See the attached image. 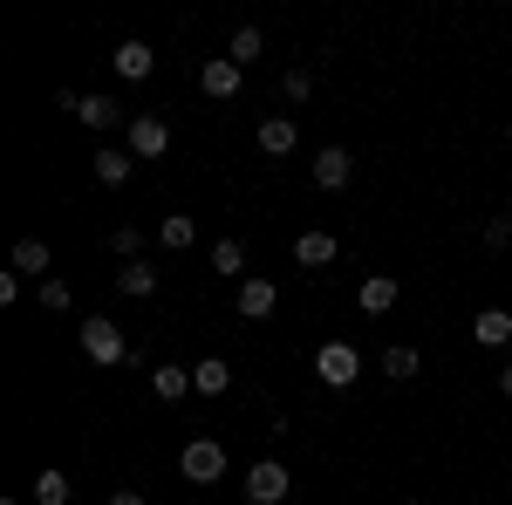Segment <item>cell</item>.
I'll return each mask as SVG.
<instances>
[{
  "instance_id": "cell-1",
  "label": "cell",
  "mask_w": 512,
  "mask_h": 505,
  "mask_svg": "<svg viewBox=\"0 0 512 505\" xmlns=\"http://www.w3.org/2000/svg\"><path fill=\"white\" fill-rule=\"evenodd\" d=\"M76 342H82V355H89V362H103V369L130 362V342H123V328H117V321H103V314H89V321H82Z\"/></svg>"
},
{
  "instance_id": "cell-2",
  "label": "cell",
  "mask_w": 512,
  "mask_h": 505,
  "mask_svg": "<svg viewBox=\"0 0 512 505\" xmlns=\"http://www.w3.org/2000/svg\"><path fill=\"white\" fill-rule=\"evenodd\" d=\"M178 471H185L192 485H219V478H226V444H219V437H192V444L178 451Z\"/></svg>"
},
{
  "instance_id": "cell-3",
  "label": "cell",
  "mask_w": 512,
  "mask_h": 505,
  "mask_svg": "<svg viewBox=\"0 0 512 505\" xmlns=\"http://www.w3.org/2000/svg\"><path fill=\"white\" fill-rule=\"evenodd\" d=\"M315 376L328 389H349L355 376H362V355H355V342H321L315 349Z\"/></svg>"
},
{
  "instance_id": "cell-4",
  "label": "cell",
  "mask_w": 512,
  "mask_h": 505,
  "mask_svg": "<svg viewBox=\"0 0 512 505\" xmlns=\"http://www.w3.org/2000/svg\"><path fill=\"white\" fill-rule=\"evenodd\" d=\"M294 492V478H287V465H274V458H260V465L246 471V499L253 505H280Z\"/></svg>"
},
{
  "instance_id": "cell-5",
  "label": "cell",
  "mask_w": 512,
  "mask_h": 505,
  "mask_svg": "<svg viewBox=\"0 0 512 505\" xmlns=\"http://www.w3.org/2000/svg\"><path fill=\"white\" fill-rule=\"evenodd\" d=\"M396 301H403L396 273H362V287H355V308H362V314H390Z\"/></svg>"
},
{
  "instance_id": "cell-6",
  "label": "cell",
  "mask_w": 512,
  "mask_h": 505,
  "mask_svg": "<svg viewBox=\"0 0 512 505\" xmlns=\"http://www.w3.org/2000/svg\"><path fill=\"white\" fill-rule=\"evenodd\" d=\"M239 76H246L239 62H226V55H212V62L198 69V89H205L212 103H233V96H239Z\"/></svg>"
},
{
  "instance_id": "cell-7",
  "label": "cell",
  "mask_w": 512,
  "mask_h": 505,
  "mask_svg": "<svg viewBox=\"0 0 512 505\" xmlns=\"http://www.w3.org/2000/svg\"><path fill=\"white\" fill-rule=\"evenodd\" d=\"M349 178H355V157L342 151V144H321V151H315V185H321V192H342Z\"/></svg>"
},
{
  "instance_id": "cell-8",
  "label": "cell",
  "mask_w": 512,
  "mask_h": 505,
  "mask_svg": "<svg viewBox=\"0 0 512 505\" xmlns=\"http://www.w3.org/2000/svg\"><path fill=\"white\" fill-rule=\"evenodd\" d=\"M171 151V123L164 117H130V157H164Z\"/></svg>"
},
{
  "instance_id": "cell-9",
  "label": "cell",
  "mask_w": 512,
  "mask_h": 505,
  "mask_svg": "<svg viewBox=\"0 0 512 505\" xmlns=\"http://www.w3.org/2000/svg\"><path fill=\"white\" fill-rule=\"evenodd\" d=\"M117 76L123 82H151V69H158V55H151V41H117Z\"/></svg>"
},
{
  "instance_id": "cell-10",
  "label": "cell",
  "mask_w": 512,
  "mask_h": 505,
  "mask_svg": "<svg viewBox=\"0 0 512 505\" xmlns=\"http://www.w3.org/2000/svg\"><path fill=\"white\" fill-rule=\"evenodd\" d=\"M274 308H280L274 280H239V314H246V321H267Z\"/></svg>"
},
{
  "instance_id": "cell-11",
  "label": "cell",
  "mask_w": 512,
  "mask_h": 505,
  "mask_svg": "<svg viewBox=\"0 0 512 505\" xmlns=\"http://www.w3.org/2000/svg\"><path fill=\"white\" fill-rule=\"evenodd\" d=\"M151 396H158V403H185V396H192V369L158 362V369H151Z\"/></svg>"
},
{
  "instance_id": "cell-12",
  "label": "cell",
  "mask_w": 512,
  "mask_h": 505,
  "mask_svg": "<svg viewBox=\"0 0 512 505\" xmlns=\"http://www.w3.org/2000/svg\"><path fill=\"white\" fill-rule=\"evenodd\" d=\"M472 335H478V349H506V342H512V314L506 308H478Z\"/></svg>"
},
{
  "instance_id": "cell-13",
  "label": "cell",
  "mask_w": 512,
  "mask_h": 505,
  "mask_svg": "<svg viewBox=\"0 0 512 505\" xmlns=\"http://www.w3.org/2000/svg\"><path fill=\"white\" fill-rule=\"evenodd\" d=\"M117 287L130 294V301H151V294H158V273H151V260H123V267H117Z\"/></svg>"
},
{
  "instance_id": "cell-14",
  "label": "cell",
  "mask_w": 512,
  "mask_h": 505,
  "mask_svg": "<svg viewBox=\"0 0 512 505\" xmlns=\"http://www.w3.org/2000/svg\"><path fill=\"white\" fill-rule=\"evenodd\" d=\"M226 389H233V369H226L219 355H205L192 369V396H226Z\"/></svg>"
},
{
  "instance_id": "cell-15",
  "label": "cell",
  "mask_w": 512,
  "mask_h": 505,
  "mask_svg": "<svg viewBox=\"0 0 512 505\" xmlns=\"http://www.w3.org/2000/svg\"><path fill=\"white\" fill-rule=\"evenodd\" d=\"M335 253H342V246H335V233H301V239H294V260H301L308 273H315V267H328Z\"/></svg>"
},
{
  "instance_id": "cell-16",
  "label": "cell",
  "mask_w": 512,
  "mask_h": 505,
  "mask_svg": "<svg viewBox=\"0 0 512 505\" xmlns=\"http://www.w3.org/2000/svg\"><path fill=\"white\" fill-rule=\"evenodd\" d=\"M48 267H55L48 239H14V273H35V280H48Z\"/></svg>"
},
{
  "instance_id": "cell-17",
  "label": "cell",
  "mask_w": 512,
  "mask_h": 505,
  "mask_svg": "<svg viewBox=\"0 0 512 505\" xmlns=\"http://www.w3.org/2000/svg\"><path fill=\"white\" fill-rule=\"evenodd\" d=\"M294 144H301L294 117H267V123H260V151H267V157H287Z\"/></svg>"
},
{
  "instance_id": "cell-18",
  "label": "cell",
  "mask_w": 512,
  "mask_h": 505,
  "mask_svg": "<svg viewBox=\"0 0 512 505\" xmlns=\"http://www.w3.org/2000/svg\"><path fill=\"white\" fill-rule=\"evenodd\" d=\"M130 171H137V157H130V151H96V185L117 192V185H130Z\"/></svg>"
},
{
  "instance_id": "cell-19",
  "label": "cell",
  "mask_w": 512,
  "mask_h": 505,
  "mask_svg": "<svg viewBox=\"0 0 512 505\" xmlns=\"http://www.w3.org/2000/svg\"><path fill=\"white\" fill-rule=\"evenodd\" d=\"M76 123H82V130H110V123H123V110L110 103V96H82V103H76Z\"/></svg>"
},
{
  "instance_id": "cell-20",
  "label": "cell",
  "mask_w": 512,
  "mask_h": 505,
  "mask_svg": "<svg viewBox=\"0 0 512 505\" xmlns=\"http://www.w3.org/2000/svg\"><path fill=\"white\" fill-rule=\"evenodd\" d=\"M260 48H267V41H260V28H233V41H226V62L253 69V62H260Z\"/></svg>"
},
{
  "instance_id": "cell-21",
  "label": "cell",
  "mask_w": 512,
  "mask_h": 505,
  "mask_svg": "<svg viewBox=\"0 0 512 505\" xmlns=\"http://www.w3.org/2000/svg\"><path fill=\"white\" fill-rule=\"evenodd\" d=\"M158 239H164V246H171V253H185V246H192V239H198V219H192V212H171V219H164V226H158Z\"/></svg>"
},
{
  "instance_id": "cell-22",
  "label": "cell",
  "mask_w": 512,
  "mask_h": 505,
  "mask_svg": "<svg viewBox=\"0 0 512 505\" xmlns=\"http://www.w3.org/2000/svg\"><path fill=\"white\" fill-rule=\"evenodd\" d=\"M417 369H424V355H417V349H390V355H383V376H390V383H410Z\"/></svg>"
},
{
  "instance_id": "cell-23",
  "label": "cell",
  "mask_w": 512,
  "mask_h": 505,
  "mask_svg": "<svg viewBox=\"0 0 512 505\" xmlns=\"http://www.w3.org/2000/svg\"><path fill=\"white\" fill-rule=\"evenodd\" d=\"M212 273H246V246H239V239H219V246H212Z\"/></svg>"
},
{
  "instance_id": "cell-24",
  "label": "cell",
  "mask_w": 512,
  "mask_h": 505,
  "mask_svg": "<svg viewBox=\"0 0 512 505\" xmlns=\"http://www.w3.org/2000/svg\"><path fill=\"white\" fill-rule=\"evenodd\" d=\"M35 505H69V478H62V471H41L35 478Z\"/></svg>"
},
{
  "instance_id": "cell-25",
  "label": "cell",
  "mask_w": 512,
  "mask_h": 505,
  "mask_svg": "<svg viewBox=\"0 0 512 505\" xmlns=\"http://www.w3.org/2000/svg\"><path fill=\"white\" fill-rule=\"evenodd\" d=\"M41 308H48V314H69V308H76L69 280H41Z\"/></svg>"
},
{
  "instance_id": "cell-26",
  "label": "cell",
  "mask_w": 512,
  "mask_h": 505,
  "mask_svg": "<svg viewBox=\"0 0 512 505\" xmlns=\"http://www.w3.org/2000/svg\"><path fill=\"white\" fill-rule=\"evenodd\" d=\"M280 96H287V103H308V96H315V76H308V69H287V76H280Z\"/></svg>"
},
{
  "instance_id": "cell-27",
  "label": "cell",
  "mask_w": 512,
  "mask_h": 505,
  "mask_svg": "<svg viewBox=\"0 0 512 505\" xmlns=\"http://www.w3.org/2000/svg\"><path fill=\"white\" fill-rule=\"evenodd\" d=\"M485 246H492V253H506V246H512V219H506V212L485 219Z\"/></svg>"
},
{
  "instance_id": "cell-28",
  "label": "cell",
  "mask_w": 512,
  "mask_h": 505,
  "mask_svg": "<svg viewBox=\"0 0 512 505\" xmlns=\"http://www.w3.org/2000/svg\"><path fill=\"white\" fill-rule=\"evenodd\" d=\"M110 246H117L123 260H137V253H144V233H137V226H117V233H110Z\"/></svg>"
},
{
  "instance_id": "cell-29",
  "label": "cell",
  "mask_w": 512,
  "mask_h": 505,
  "mask_svg": "<svg viewBox=\"0 0 512 505\" xmlns=\"http://www.w3.org/2000/svg\"><path fill=\"white\" fill-rule=\"evenodd\" d=\"M110 505H151L144 492H110Z\"/></svg>"
},
{
  "instance_id": "cell-30",
  "label": "cell",
  "mask_w": 512,
  "mask_h": 505,
  "mask_svg": "<svg viewBox=\"0 0 512 505\" xmlns=\"http://www.w3.org/2000/svg\"><path fill=\"white\" fill-rule=\"evenodd\" d=\"M499 396H512V362H506V369H499Z\"/></svg>"
},
{
  "instance_id": "cell-31",
  "label": "cell",
  "mask_w": 512,
  "mask_h": 505,
  "mask_svg": "<svg viewBox=\"0 0 512 505\" xmlns=\"http://www.w3.org/2000/svg\"><path fill=\"white\" fill-rule=\"evenodd\" d=\"M403 505H417V499H403Z\"/></svg>"
},
{
  "instance_id": "cell-32",
  "label": "cell",
  "mask_w": 512,
  "mask_h": 505,
  "mask_svg": "<svg viewBox=\"0 0 512 505\" xmlns=\"http://www.w3.org/2000/svg\"><path fill=\"white\" fill-rule=\"evenodd\" d=\"M506 137H512V123H506Z\"/></svg>"
}]
</instances>
